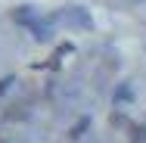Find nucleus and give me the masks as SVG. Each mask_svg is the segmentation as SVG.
Instances as JSON below:
<instances>
[{"label":"nucleus","mask_w":146,"mask_h":143,"mask_svg":"<svg viewBox=\"0 0 146 143\" xmlns=\"http://www.w3.org/2000/svg\"><path fill=\"white\" fill-rule=\"evenodd\" d=\"M16 19H19L22 25H28V28L34 31V37H37V41H47V31H50V28H47V25L31 13V9H19V13H16Z\"/></svg>","instance_id":"1"},{"label":"nucleus","mask_w":146,"mask_h":143,"mask_svg":"<svg viewBox=\"0 0 146 143\" xmlns=\"http://www.w3.org/2000/svg\"><path fill=\"white\" fill-rule=\"evenodd\" d=\"M65 22H81V25H90V22H87V16L81 13V6H75L72 13H65Z\"/></svg>","instance_id":"2"}]
</instances>
